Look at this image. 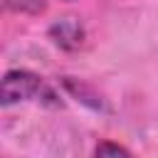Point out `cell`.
Segmentation results:
<instances>
[{
	"instance_id": "obj_1",
	"label": "cell",
	"mask_w": 158,
	"mask_h": 158,
	"mask_svg": "<svg viewBox=\"0 0 158 158\" xmlns=\"http://www.w3.org/2000/svg\"><path fill=\"white\" fill-rule=\"evenodd\" d=\"M20 101H32L42 106H62L59 94L52 84L27 69H10L2 77V106H12Z\"/></svg>"
},
{
	"instance_id": "obj_2",
	"label": "cell",
	"mask_w": 158,
	"mask_h": 158,
	"mask_svg": "<svg viewBox=\"0 0 158 158\" xmlns=\"http://www.w3.org/2000/svg\"><path fill=\"white\" fill-rule=\"evenodd\" d=\"M49 37H52V42L57 47L72 52V49H79L84 44L86 32H84V25L77 17H64V20H59V22H54L49 27Z\"/></svg>"
},
{
	"instance_id": "obj_3",
	"label": "cell",
	"mask_w": 158,
	"mask_h": 158,
	"mask_svg": "<svg viewBox=\"0 0 158 158\" xmlns=\"http://www.w3.org/2000/svg\"><path fill=\"white\" fill-rule=\"evenodd\" d=\"M5 12H17V15H42L47 10L44 0H2Z\"/></svg>"
},
{
	"instance_id": "obj_4",
	"label": "cell",
	"mask_w": 158,
	"mask_h": 158,
	"mask_svg": "<svg viewBox=\"0 0 158 158\" xmlns=\"http://www.w3.org/2000/svg\"><path fill=\"white\" fill-rule=\"evenodd\" d=\"M94 156H131L128 148L118 146V143H111V141H101L96 148H94Z\"/></svg>"
}]
</instances>
